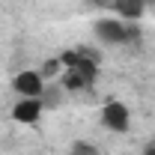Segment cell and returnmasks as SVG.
I'll return each mask as SVG.
<instances>
[{"mask_svg":"<svg viewBox=\"0 0 155 155\" xmlns=\"http://www.w3.org/2000/svg\"><path fill=\"white\" fill-rule=\"evenodd\" d=\"M96 36L104 45H131L140 39V27L122 18H104L96 24Z\"/></svg>","mask_w":155,"mask_h":155,"instance_id":"cell-1","label":"cell"},{"mask_svg":"<svg viewBox=\"0 0 155 155\" xmlns=\"http://www.w3.org/2000/svg\"><path fill=\"white\" fill-rule=\"evenodd\" d=\"M96 75H98V63L96 60H84V63H78V66L63 69L60 87H63L66 93H84V90H90V87L96 84Z\"/></svg>","mask_w":155,"mask_h":155,"instance_id":"cell-2","label":"cell"},{"mask_svg":"<svg viewBox=\"0 0 155 155\" xmlns=\"http://www.w3.org/2000/svg\"><path fill=\"white\" fill-rule=\"evenodd\" d=\"M101 122H104L110 131L122 134V131H128V125H131V114H128V107H125L122 101L110 98V101H104V107H101Z\"/></svg>","mask_w":155,"mask_h":155,"instance_id":"cell-3","label":"cell"},{"mask_svg":"<svg viewBox=\"0 0 155 155\" xmlns=\"http://www.w3.org/2000/svg\"><path fill=\"white\" fill-rule=\"evenodd\" d=\"M12 87H15V93L21 98H42V93H45V78L39 75V72H33V69H24V72L15 75Z\"/></svg>","mask_w":155,"mask_h":155,"instance_id":"cell-4","label":"cell"},{"mask_svg":"<svg viewBox=\"0 0 155 155\" xmlns=\"http://www.w3.org/2000/svg\"><path fill=\"white\" fill-rule=\"evenodd\" d=\"M42 107H45L42 98H21V101H15V107H12V119L15 122H24V125H33V122H39V116H42Z\"/></svg>","mask_w":155,"mask_h":155,"instance_id":"cell-5","label":"cell"},{"mask_svg":"<svg viewBox=\"0 0 155 155\" xmlns=\"http://www.w3.org/2000/svg\"><path fill=\"white\" fill-rule=\"evenodd\" d=\"M110 6H114V12L122 21H131V24H137L143 18V12H146V3L143 0H110Z\"/></svg>","mask_w":155,"mask_h":155,"instance_id":"cell-6","label":"cell"},{"mask_svg":"<svg viewBox=\"0 0 155 155\" xmlns=\"http://www.w3.org/2000/svg\"><path fill=\"white\" fill-rule=\"evenodd\" d=\"M60 60H63V66L69 69V66H78V63H84V60H96V63H101V54H98L96 48H90V45H78V48L63 51Z\"/></svg>","mask_w":155,"mask_h":155,"instance_id":"cell-7","label":"cell"},{"mask_svg":"<svg viewBox=\"0 0 155 155\" xmlns=\"http://www.w3.org/2000/svg\"><path fill=\"white\" fill-rule=\"evenodd\" d=\"M63 69H66V66H63V60L54 57V60H48V63L39 69V75H42V78H60V75H63Z\"/></svg>","mask_w":155,"mask_h":155,"instance_id":"cell-8","label":"cell"},{"mask_svg":"<svg viewBox=\"0 0 155 155\" xmlns=\"http://www.w3.org/2000/svg\"><path fill=\"white\" fill-rule=\"evenodd\" d=\"M69 155H98V149L93 143H87V140H75L72 149H69Z\"/></svg>","mask_w":155,"mask_h":155,"instance_id":"cell-9","label":"cell"},{"mask_svg":"<svg viewBox=\"0 0 155 155\" xmlns=\"http://www.w3.org/2000/svg\"><path fill=\"white\" fill-rule=\"evenodd\" d=\"M143 155H155V140L149 143V146H146V149H143Z\"/></svg>","mask_w":155,"mask_h":155,"instance_id":"cell-10","label":"cell"},{"mask_svg":"<svg viewBox=\"0 0 155 155\" xmlns=\"http://www.w3.org/2000/svg\"><path fill=\"white\" fill-rule=\"evenodd\" d=\"M143 3H146V6H149V3H155V0H143Z\"/></svg>","mask_w":155,"mask_h":155,"instance_id":"cell-11","label":"cell"}]
</instances>
